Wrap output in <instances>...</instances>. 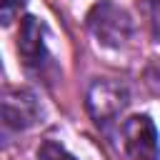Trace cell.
<instances>
[{"label": "cell", "instance_id": "ba28073f", "mask_svg": "<svg viewBox=\"0 0 160 160\" xmlns=\"http://www.w3.org/2000/svg\"><path fill=\"white\" fill-rule=\"evenodd\" d=\"M148 12H150V30H152V38L160 42V0H150V2H148Z\"/></svg>", "mask_w": 160, "mask_h": 160}, {"label": "cell", "instance_id": "7a4b0ae2", "mask_svg": "<svg viewBox=\"0 0 160 160\" xmlns=\"http://www.w3.org/2000/svg\"><path fill=\"white\" fill-rule=\"evenodd\" d=\"M122 148L132 160H158V130L148 115H132L122 125Z\"/></svg>", "mask_w": 160, "mask_h": 160}, {"label": "cell", "instance_id": "52a82bcc", "mask_svg": "<svg viewBox=\"0 0 160 160\" xmlns=\"http://www.w3.org/2000/svg\"><path fill=\"white\" fill-rule=\"evenodd\" d=\"M25 0H2V25H10L15 15H20Z\"/></svg>", "mask_w": 160, "mask_h": 160}, {"label": "cell", "instance_id": "277c9868", "mask_svg": "<svg viewBox=\"0 0 160 160\" xmlns=\"http://www.w3.org/2000/svg\"><path fill=\"white\" fill-rule=\"evenodd\" d=\"M2 120L10 130H28L40 120V105L30 90H10L2 100Z\"/></svg>", "mask_w": 160, "mask_h": 160}, {"label": "cell", "instance_id": "3957f363", "mask_svg": "<svg viewBox=\"0 0 160 160\" xmlns=\"http://www.w3.org/2000/svg\"><path fill=\"white\" fill-rule=\"evenodd\" d=\"M128 105L125 85L115 80H95L88 90V110L98 122H108Z\"/></svg>", "mask_w": 160, "mask_h": 160}, {"label": "cell", "instance_id": "5b68a950", "mask_svg": "<svg viewBox=\"0 0 160 160\" xmlns=\"http://www.w3.org/2000/svg\"><path fill=\"white\" fill-rule=\"evenodd\" d=\"M45 30L42 22L32 15H25L20 20V32H18V52L25 65H38L45 55Z\"/></svg>", "mask_w": 160, "mask_h": 160}, {"label": "cell", "instance_id": "6da1fadb", "mask_svg": "<svg viewBox=\"0 0 160 160\" xmlns=\"http://www.w3.org/2000/svg\"><path fill=\"white\" fill-rule=\"evenodd\" d=\"M88 28L95 35V40L105 48H122L132 35V20L128 10H122L112 0H100L90 8Z\"/></svg>", "mask_w": 160, "mask_h": 160}, {"label": "cell", "instance_id": "8992f818", "mask_svg": "<svg viewBox=\"0 0 160 160\" xmlns=\"http://www.w3.org/2000/svg\"><path fill=\"white\" fill-rule=\"evenodd\" d=\"M35 160H75V158H72L60 142H55V140H45V142L38 148Z\"/></svg>", "mask_w": 160, "mask_h": 160}]
</instances>
